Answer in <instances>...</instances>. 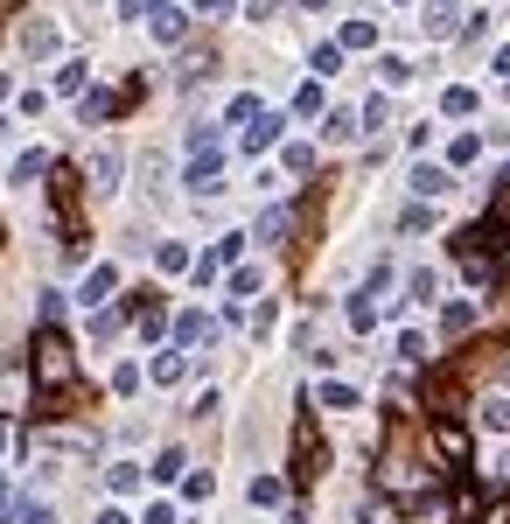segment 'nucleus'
<instances>
[{
    "label": "nucleus",
    "instance_id": "24",
    "mask_svg": "<svg viewBox=\"0 0 510 524\" xmlns=\"http://www.w3.org/2000/svg\"><path fill=\"white\" fill-rule=\"evenodd\" d=\"M182 462H189L182 447H161V454H154V476H161V483H175V476H182Z\"/></svg>",
    "mask_w": 510,
    "mask_h": 524
},
{
    "label": "nucleus",
    "instance_id": "17",
    "mask_svg": "<svg viewBox=\"0 0 510 524\" xmlns=\"http://www.w3.org/2000/svg\"><path fill=\"white\" fill-rule=\"evenodd\" d=\"M21 49H29V56H49V49H56V29H49V21H29V29H21Z\"/></svg>",
    "mask_w": 510,
    "mask_h": 524
},
{
    "label": "nucleus",
    "instance_id": "9",
    "mask_svg": "<svg viewBox=\"0 0 510 524\" xmlns=\"http://www.w3.org/2000/svg\"><path fill=\"white\" fill-rule=\"evenodd\" d=\"M175 343H182V350H210L217 322H210V315H182V322H175Z\"/></svg>",
    "mask_w": 510,
    "mask_h": 524
},
{
    "label": "nucleus",
    "instance_id": "37",
    "mask_svg": "<svg viewBox=\"0 0 510 524\" xmlns=\"http://www.w3.org/2000/svg\"><path fill=\"white\" fill-rule=\"evenodd\" d=\"M252 503H280V476H259V483H252Z\"/></svg>",
    "mask_w": 510,
    "mask_h": 524
},
{
    "label": "nucleus",
    "instance_id": "1",
    "mask_svg": "<svg viewBox=\"0 0 510 524\" xmlns=\"http://www.w3.org/2000/svg\"><path fill=\"white\" fill-rule=\"evenodd\" d=\"M29 370H36V412H70V405H85V378H78V350H70V336L56 322L36 329V343H29Z\"/></svg>",
    "mask_w": 510,
    "mask_h": 524
},
{
    "label": "nucleus",
    "instance_id": "21",
    "mask_svg": "<svg viewBox=\"0 0 510 524\" xmlns=\"http://www.w3.org/2000/svg\"><path fill=\"white\" fill-rule=\"evenodd\" d=\"M105 489H119V496L140 489V469H133V462H112V469H105Z\"/></svg>",
    "mask_w": 510,
    "mask_h": 524
},
{
    "label": "nucleus",
    "instance_id": "35",
    "mask_svg": "<svg viewBox=\"0 0 510 524\" xmlns=\"http://www.w3.org/2000/svg\"><path fill=\"white\" fill-rule=\"evenodd\" d=\"M406 287H413V301H433V294H440V280H433L426 266H420V273H413V280H406Z\"/></svg>",
    "mask_w": 510,
    "mask_h": 524
},
{
    "label": "nucleus",
    "instance_id": "16",
    "mask_svg": "<svg viewBox=\"0 0 510 524\" xmlns=\"http://www.w3.org/2000/svg\"><path fill=\"white\" fill-rule=\"evenodd\" d=\"M49 168H56V162H49L43 147H29V154H21V162H14V182H43Z\"/></svg>",
    "mask_w": 510,
    "mask_h": 524
},
{
    "label": "nucleus",
    "instance_id": "26",
    "mask_svg": "<svg viewBox=\"0 0 510 524\" xmlns=\"http://www.w3.org/2000/svg\"><path fill=\"white\" fill-rule=\"evenodd\" d=\"M294 112H300V120H322V84H300V98H294Z\"/></svg>",
    "mask_w": 510,
    "mask_h": 524
},
{
    "label": "nucleus",
    "instance_id": "38",
    "mask_svg": "<svg viewBox=\"0 0 510 524\" xmlns=\"http://www.w3.org/2000/svg\"><path fill=\"white\" fill-rule=\"evenodd\" d=\"M245 14H252V21H273V14H280V0H245Z\"/></svg>",
    "mask_w": 510,
    "mask_h": 524
},
{
    "label": "nucleus",
    "instance_id": "13",
    "mask_svg": "<svg viewBox=\"0 0 510 524\" xmlns=\"http://www.w3.org/2000/svg\"><path fill=\"white\" fill-rule=\"evenodd\" d=\"M433 447H440L448 462H468V434L455 427V420H433Z\"/></svg>",
    "mask_w": 510,
    "mask_h": 524
},
{
    "label": "nucleus",
    "instance_id": "49",
    "mask_svg": "<svg viewBox=\"0 0 510 524\" xmlns=\"http://www.w3.org/2000/svg\"><path fill=\"white\" fill-rule=\"evenodd\" d=\"M7 7H14V0H0V14H7Z\"/></svg>",
    "mask_w": 510,
    "mask_h": 524
},
{
    "label": "nucleus",
    "instance_id": "23",
    "mask_svg": "<svg viewBox=\"0 0 510 524\" xmlns=\"http://www.w3.org/2000/svg\"><path fill=\"white\" fill-rule=\"evenodd\" d=\"M371 42H378V21H350L342 29V49H371Z\"/></svg>",
    "mask_w": 510,
    "mask_h": 524
},
{
    "label": "nucleus",
    "instance_id": "31",
    "mask_svg": "<svg viewBox=\"0 0 510 524\" xmlns=\"http://www.w3.org/2000/svg\"><path fill=\"white\" fill-rule=\"evenodd\" d=\"M475 154H482V140H475V133H462V140L448 147V162H455V168H462V162H475Z\"/></svg>",
    "mask_w": 510,
    "mask_h": 524
},
{
    "label": "nucleus",
    "instance_id": "10",
    "mask_svg": "<svg viewBox=\"0 0 510 524\" xmlns=\"http://www.w3.org/2000/svg\"><path fill=\"white\" fill-rule=\"evenodd\" d=\"M119 147H98V154H91V189H119Z\"/></svg>",
    "mask_w": 510,
    "mask_h": 524
},
{
    "label": "nucleus",
    "instance_id": "40",
    "mask_svg": "<svg viewBox=\"0 0 510 524\" xmlns=\"http://www.w3.org/2000/svg\"><path fill=\"white\" fill-rule=\"evenodd\" d=\"M21 524H56V518H49L43 503H21Z\"/></svg>",
    "mask_w": 510,
    "mask_h": 524
},
{
    "label": "nucleus",
    "instance_id": "25",
    "mask_svg": "<svg viewBox=\"0 0 510 524\" xmlns=\"http://www.w3.org/2000/svg\"><path fill=\"white\" fill-rule=\"evenodd\" d=\"M224 120H231V126H252V120H259V98H252V91H238V98H231V112H224Z\"/></svg>",
    "mask_w": 510,
    "mask_h": 524
},
{
    "label": "nucleus",
    "instance_id": "48",
    "mask_svg": "<svg viewBox=\"0 0 510 524\" xmlns=\"http://www.w3.org/2000/svg\"><path fill=\"white\" fill-rule=\"evenodd\" d=\"M0 441H7V420H0Z\"/></svg>",
    "mask_w": 510,
    "mask_h": 524
},
{
    "label": "nucleus",
    "instance_id": "6",
    "mask_svg": "<svg viewBox=\"0 0 510 524\" xmlns=\"http://www.w3.org/2000/svg\"><path fill=\"white\" fill-rule=\"evenodd\" d=\"M189 189H196V196H217V189H224V147L189 162Z\"/></svg>",
    "mask_w": 510,
    "mask_h": 524
},
{
    "label": "nucleus",
    "instance_id": "33",
    "mask_svg": "<svg viewBox=\"0 0 510 524\" xmlns=\"http://www.w3.org/2000/svg\"><path fill=\"white\" fill-rule=\"evenodd\" d=\"M322 133H329V140H350V133H357V120H350V112H329V120H322Z\"/></svg>",
    "mask_w": 510,
    "mask_h": 524
},
{
    "label": "nucleus",
    "instance_id": "2",
    "mask_svg": "<svg viewBox=\"0 0 510 524\" xmlns=\"http://www.w3.org/2000/svg\"><path fill=\"white\" fill-rule=\"evenodd\" d=\"M378 489H384V496H399V503H426V489H433V462L413 447V434H406V427H391V434H384Z\"/></svg>",
    "mask_w": 510,
    "mask_h": 524
},
{
    "label": "nucleus",
    "instance_id": "45",
    "mask_svg": "<svg viewBox=\"0 0 510 524\" xmlns=\"http://www.w3.org/2000/svg\"><path fill=\"white\" fill-rule=\"evenodd\" d=\"M300 7H308V14H315V7H329V0H300Z\"/></svg>",
    "mask_w": 510,
    "mask_h": 524
},
{
    "label": "nucleus",
    "instance_id": "30",
    "mask_svg": "<svg viewBox=\"0 0 510 524\" xmlns=\"http://www.w3.org/2000/svg\"><path fill=\"white\" fill-rule=\"evenodd\" d=\"M85 71L91 63H63V71H56V91H85Z\"/></svg>",
    "mask_w": 510,
    "mask_h": 524
},
{
    "label": "nucleus",
    "instance_id": "12",
    "mask_svg": "<svg viewBox=\"0 0 510 524\" xmlns=\"http://www.w3.org/2000/svg\"><path fill=\"white\" fill-rule=\"evenodd\" d=\"M273 140H280V112H259V120L245 126V154H266Z\"/></svg>",
    "mask_w": 510,
    "mask_h": 524
},
{
    "label": "nucleus",
    "instance_id": "46",
    "mask_svg": "<svg viewBox=\"0 0 510 524\" xmlns=\"http://www.w3.org/2000/svg\"><path fill=\"white\" fill-rule=\"evenodd\" d=\"M0 98H7V71H0Z\"/></svg>",
    "mask_w": 510,
    "mask_h": 524
},
{
    "label": "nucleus",
    "instance_id": "39",
    "mask_svg": "<svg viewBox=\"0 0 510 524\" xmlns=\"http://www.w3.org/2000/svg\"><path fill=\"white\" fill-rule=\"evenodd\" d=\"M140 524H175V503H147V518Z\"/></svg>",
    "mask_w": 510,
    "mask_h": 524
},
{
    "label": "nucleus",
    "instance_id": "29",
    "mask_svg": "<svg viewBox=\"0 0 510 524\" xmlns=\"http://www.w3.org/2000/svg\"><path fill=\"white\" fill-rule=\"evenodd\" d=\"M378 78H384V84H406V78H413V63H406V56H384Z\"/></svg>",
    "mask_w": 510,
    "mask_h": 524
},
{
    "label": "nucleus",
    "instance_id": "41",
    "mask_svg": "<svg viewBox=\"0 0 510 524\" xmlns=\"http://www.w3.org/2000/svg\"><path fill=\"white\" fill-rule=\"evenodd\" d=\"M231 7H238V0H203V14H231Z\"/></svg>",
    "mask_w": 510,
    "mask_h": 524
},
{
    "label": "nucleus",
    "instance_id": "7",
    "mask_svg": "<svg viewBox=\"0 0 510 524\" xmlns=\"http://www.w3.org/2000/svg\"><path fill=\"white\" fill-rule=\"evenodd\" d=\"M112 294H119V266H91V280H85V308H112Z\"/></svg>",
    "mask_w": 510,
    "mask_h": 524
},
{
    "label": "nucleus",
    "instance_id": "50",
    "mask_svg": "<svg viewBox=\"0 0 510 524\" xmlns=\"http://www.w3.org/2000/svg\"><path fill=\"white\" fill-rule=\"evenodd\" d=\"M0 245H7V231H0Z\"/></svg>",
    "mask_w": 510,
    "mask_h": 524
},
{
    "label": "nucleus",
    "instance_id": "20",
    "mask_svg": "<svg viewBox=\"0 0 510 524\" xmlns=\"http://www.w3.org/2000/svg\"><path fill=\"white\" fill-rule=\"evenodd\" d=\"M440 112H455V120H468V112H475V91H468V84H448V98H440Z\"/></svg>",
    "mask_w": 510,
    "mask_h": 524
},
{
    "label": "nucleus",
    "instance_id": "47",
    "mask_svg": "<svg viewBox=\"0 0 510 524\" xmlns=\"http://www.w3.org/2000/svg\"><path fill=\"white\" fill-rule=\"evenodd\" d=\"M0 503H7V476H0Z\"/></svg>",
    "mask_w": 510,
    "mask_h": 524
},
{
    "label": "nucleus",
    "instance_id": "5",
    "mask_svg": "<svg viewBox=\"0 0 510 524\" xmlns=\"http://www.w3.org/2000/svg\"><path fill=\"white\" fill-rule=\"evenodd\" d=\"M482 238L497 245V252L510 245V182L497 189V196H489V210H482Z\"/></svg>",
    "mask_w": 510,
    "mask_h": 524
},
{
    "label": "nucleus",
    "instance_id": "3",
    "mask_svg": "<svg viewBox=\"0 0 510 524\" xmlns=\"http://www.w3.org/2000/svg\"><path fill=\"white\" fill-rule=\"evenodd\" d=\"M322 469H329V447H322V434H315V420L300 412L294 420V489H315Z\"/></svg>",
    "mask_w": 510,
    "mask_h": 524
},
{
    "label": "nucleus",
    "instance_id": "36",
    "mask_svg": "<svg viewBox=\"0 0 510 524\" xmlns=\"http://www.w3.org/2000/svg\"><path fill=\"white\" fill-rule=\"evenodd\" d=\"M231 294H238V301H245V294H259V273H252V266H238V273H231Z\"/></svg>",
    "mask_w": 510,
    "mask_h": 524
},
{
    "label": "nucleus",
    "instance_id": "43",
    "mask_svg": "<svg viewBox=\"0 0 510 524\" xmlns=\"http://www.w3.org/2000/svg\"><path fill=\"white\" fill-rule=\"evenodd\" d=\"M497 78H510V49H497Z\"/></svg>",
    "mask_w": 510,
    "mask_h": 524
},
{
    "label": "nucleus",
    "instance_id": "15",
    "mask_svg": "<svg viewBox=\"0 0 510 524\" xmlns=\"http://www.w3.org/2000/svg\"><path fill=\"white\" fill-rule=\"evenodd\" d=\"M127 301H119V308H98V315H91V336H98V343H105V336H119V329H127Z\"/></svg>",
    "mask_w": 510,
    "mask_h": 524
},
{
    "label": "nucleus",
    "instance_id": "22",
    "mask_svg": "<svg viewBox=\"0 0 510 524\" xmlns=\"http://www.w3.org/2000/svg\"><path fill=\"white\" fill-rule=\"evenodd\" d=\"M342 71V42H322V49H315V78H336Z\"/></svg>",
    "mask_w": 510,
    "mask_h": 524
},
{
    "label": "nucleus",
    "instance_id": "8",
    "mask_svg": "<svg viewBox=\"0 0 510 524\" xmlns=\"http://www.w3.org/2000/svg\"><path fill=\"white\" fill-rule=\"evenodd\" d=\"M78 112H85V126H98V120H119V112H127V98H119V91H85V98H78Z\"/></svg>",
    "mask_w": 510,
    "mask_h": 524
},
{
    "label": "nucleus",
    "instance_id": "44",
    "mask_svg": "<svg viewBox=\"0 0 510 524\" xmlns=\"http://www.w3.org/2000/svg\"><path fill=\"white\" fill-rule=\"evenodd\" d=\"M98 524H127V511H98Z\"/></svg>",
    "mask_w": 510,
    "mask_h": 524
},
{
    "label": "nucleus",
    "instance_id": "18",
    "mask_svg": "<svg viewBox=\"0 0 510 524\" xmlns=\"http://www.w3.org/2000/svg\"><path fill=\"white\" fill-rule=\"evenodd\" d=\"M210 63H217L210 49H189V56H182V84H203V78H210Z\"/></svg>",
    "mask_w": 510,
    "mask_h": 524
},
{
    "label": "nucleus",
    "instance_id": "27",
    "mask_svg": "<svg viewBox=\"0 0 510 524\" xmlns=\"http://www.w3.org/2000/svg\"><path fill=\"white\" fill-rule=\"evenodd\" d=\"M322 405H329V412H350V405H357V392H350V385H322Z\"/></svg>",
    "mask_w": 510,
    "mask_h": 524
},
{
    "label": "nucleus",
    "instance_id": "42",
    "mask_svg": "<svg viewBox=\"0 0 510 524\" xmlns=\"http://www.w3.org/2000/svg\"><path fill=\"white\" fill-rule=\"evenodd\" d=\"M119 14H147V0H119Z\"/></svg>",
    "mask_w": 510,
    "mask_h": 524
},
{
    "label": "nucleus",
    "instance_id": "32",
    "mask_svg": "<svg viewBox=\"0 0 510 524\" xmlns=\"http://www.w3.org/2000/svg\"><path fill=\"white\" fill-rule=\"evenodd\" d=\"M468 322H475L468 308H448V315H440V336H468Z\"/></svg>",
    "mask_w": 510,
    "mask_h": 524
},
{
    "label": "nucleus",
    "instance_id": "11",
    "mask_svg": "<svg viewBox=\"0 0 510 524\" xmlns=\"http://www.w3.org/2000/svg\"><path fill=\"white\" fill-rule=\"evenodd\" d=\"M294 217H300V210H287V203H280V210H266V217H259V245H287Z\"/></svg>",
    "mask_w": 510,
    "mask_h": 524
},
{
    "label": "nucleus",
    "instance_id": "28",
    "mask_svg": "<svg viewBox=\"0 0 510 524\" xmlns=\"http://www.w3.org/2000/svg\"><path fill=\"white\" fill-rule=\"evenodd\" d=\"M154 266H161V273H182V266H189V252H182V245H161V252H154Z\"/></svg>",
    "mask_w": 510,
    "mask_h": 524
},
{
    "label": "nucleus",
    "instance_id": "4",
    "mask_svg": "<svg viewBox=\"0 0 510 524\" xmlns=\"http://www.w3.org/2000/svg\"><path fill=\"white\" fill-rule=\"evenodd\" d=\"M147 29H154V42H182V36H189V7L154 0V7H147Z\"/></svg>",
    "mask_w": 510,
    "mask_h": 524
},
{
    "label": "nucleus",
    "instance_id": "14",
    "mask_svg": "<svg viewBox=\"0 0 510 524\" xmlns=\"http://www.w3.org/2000/svg\"><path fill=\"white\" fill-rule=\"evenodd\" d=\"M413 189H420V196H448V189H455V175H448V168H433V162H420V168H413Z\"/></svg>",
    "mask_w": 510,
    "mask_h": 524
},
{
    "label": "nucleus",
    "instance_id": "19",
    "mask_svg": "<svg viewBox=\"0 0 510 524\" xmlns=\"http://www.w3.org/2000/svg\"><path fill=\"white\" fill-rule=\"evenodd\" d=\"M350 329H378V294H357L350 301Z\"/></svg>",
    "mask_w": 510,
    "mask_h": 524
},
{
    "label": "nucleus",
    "instance_id": "34",
    "mask_svg": "<svg viewBox=\"0 0 510 524\" xmlns=\"http://www.w3.org/2000/svg\"><path fill=\"white\" fill-rule=\"evenodd\" d=\"M175 378H182V357H175V350H169V357H154V385H175Z\"/></svg>",
    "mask_w": 510,
    "mask_h": 524
}]
</instances>
